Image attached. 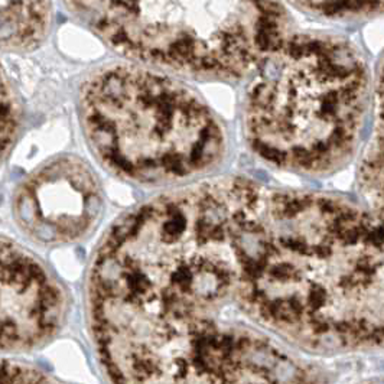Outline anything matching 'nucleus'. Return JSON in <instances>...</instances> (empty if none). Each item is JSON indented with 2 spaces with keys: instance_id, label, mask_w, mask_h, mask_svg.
Wrapping results in <instances>:
<instances>
[{
  "instance_id": "f8f14e48",
  "label": "nucleus",
  "mask_w": 384,
  "mask_h": 384,
  "mask_svg": "<svg viewBox=\"0 0 384 384\" xmlns=\"http://www.w3.org/2000/svg\"><path fill=\"white\" fill-rule=\"evenodd\" d=\"M42 370L29 364L0 360V383H54Z\"/></svg>"
},
{
  "instance_id": "0eeeda50",
  "label": "nucleus",
  "mask_w": 384,
  "mask_h": 384,
  "mask_svg": "<svg viewBox=\"0 0 384 384\" xmlns=\"http://www.w3.org/2000/svg\"><path fill=\"white\" fill-rule=\"evenodd\" d=\"M65 313L66 295L48 269L19 244L0 238V351L44 345Z\"/></svg>"
},
{
  "instance_id": "423d86ee",
  "label": "nucleus",
  "mask_w": 384,
  "mask_h": 384,
  "mask_svg": "<svg viewBox=\"0 0 384 384\" xmlns=\"http://www.w3.org/2000/svg\"><path fill=\"white\" fill-rule=\"evenodd\" d=\"M103 211L94 170L77 156H59L35 170L18 188L13 216L41 244L73 243L87 235Z\"/></svg>"
},
{
  "instance_id": "20e7f679",
  "label": "nucleus",
  "mask_w": 384,
  "mask_h": 384,
  "mask_svg": "<svg viewBox=\"0 0 384 384\" xmlns=\"http://www.w3.org/2000/svg\"><path fill=\"white\" fill-rule=\"evenodd\" d=\"M80 116L101 165L134 184L199 178L227 148L221 122L195 91L136 62L93 73L81 87Z\"/></svg>"
},
{
  "instance_id": "6e6552de",
  "label": "nucleus",
  "mask_w": 384,
  "mask_h": 384,
  "mask_svg": "<svg viewBox=\"0 0 384 384\" xmlns=\"http://www.w3.org/2000/svg\"><path fill=\"white\" fill-rule=\"evenodd\" d=\"M51 22L50 0H0V48L38 47Z\"/></svg>"
},
{
  "instance_id": "9b49d317",
  "label": "nucleus",
  "mask_w": 384,
  "mask_h": 384,
  "mask_svg": "<svg viewBox=\"0 0 384 384\" xmlns=\"http://www.w3.org/2000/svg\"><path fill=\"white\" fill-rule=\"evenodd\" d=\"M18 127V104L4 69L0 66V158H4L11 149Z\"/></svg>"
},
{
  "instance_id": "39448f33",
  "label": "nucleus",
  "mask_w": 384,
  "mask_h": 384,
  "mask_svg": "<svg viewBox=\"0 0 384 384\" xmlns=\"http://www.w3.org/2000/svg\"><path fill=\"white\" fill-rule=\"evenodd\" d=\"M120 55L197 80L238 81L291 33L282 0H65Z\"/></svg>"
},
{
  "instance_id": "f03ea898",
  "label": "nucleus",
  "mask_w": 384,
  "mask_h": 384,
  "mask_svg": "<svg viewBox=\"0 0 384 384\" xmlns=\"http://www.w3.org/2000/svg\"><path fill=\"white\" fill-rule=\"evenodd\" d=\"M238 308L315 354L383 345V220L345 198L262 187Z\"/></svg>"
},
{
  "instance_id": "f257e3e1",
  "label": "nucleus",
  "mask_w": 384,
  "mask_h": 384,
  "mask_svg": "<svg viewBox=\"0 0 384 384\" xmlns=\"http://www.w3.org/2000/svg\"><path fill=\"white\" fill-rule=\"evenodd\" d=\"M241 184L243 177H223L158 195L103 237L87 308L112 381L318 380L317 370L237 318Z\"/></svg>"
},
{
  "instance_id": "7ed1b4c3",
  "label": "nucleus",
  "mask_w": 384,
  "mask_h": 384,
  "mask_svg": "<svg viewBox=\"0 0 384 384\" xmlns=\"http://www.w3.org/2000/svg\"><path fill=\"white\" fill-rule=\"evenodd\" d=\"M250 77L243 124L262 161L308 177L350 162L371 97L368 65L351 42L289 33Z\"/></svg>"
},
{
  "instance_id": "9d476101",
  "label": "nucleus",
  "mask_w": 384,
  "mask_h": 384,
  "mask_svg": "<svg viewBox=\"0 0 384 384\" xmlns=\"http://www.w3.org/2000/svg\"><path fill=\"white\" fill-rule=\"evenodd\" d=\"M298 9L330 21H361L383 11V0H289Z\"/></svg>"
},
{
  "instance_id": "1a4fd4ad",
  "label": "nucleus",
  "mask_w": 384,
  "mask_h": 384,
  "mask_svg": "<svg viewBox=\"0 0 384 384\" xmlns=\"http://www.w3.org/2000/svg\"><path fill=\"white\" fill-rule=\"evenodd\" d=\"M376 123L370 142L359 168L361 194L378 219L383 220V78L378 76L376 88Z\"/></svg>"
}]
</instances>
